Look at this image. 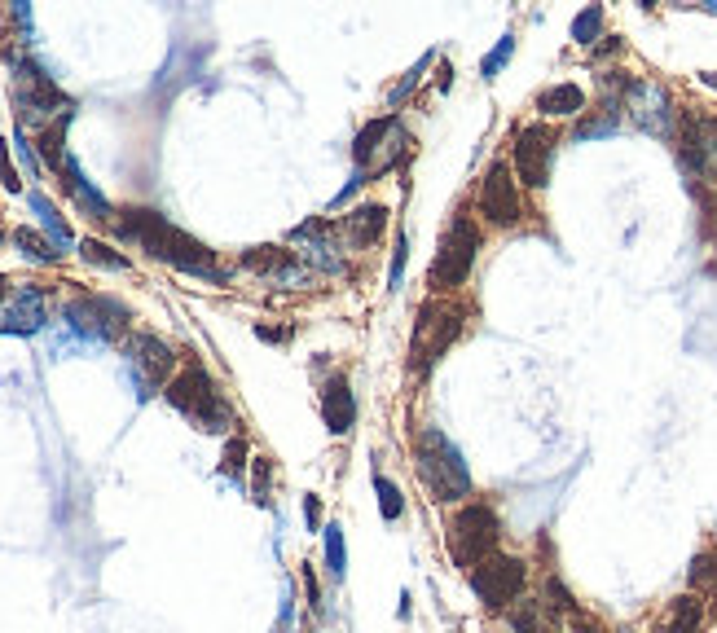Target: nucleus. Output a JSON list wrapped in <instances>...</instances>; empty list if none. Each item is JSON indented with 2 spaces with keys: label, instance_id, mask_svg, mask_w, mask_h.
<instances>
[{
  "label": "nucleus",
  "instance_id": "obj_23",
  "mask_svg": "<svg viewBox=\"0 0 717 633\" xmlns=\"http://www.w3.org/2000/svg\"><path fill=\"white\" fill-rule=\"evenodd\" d=\"M75 251H80V260L88 264V269H102V273H128V269H132L128 255L115 251V247H110V242H102V238H84Z\"/></svg>",
  "mask_w": 717,
  "mask_h": 633
},
{
  "label": "nucleus",
  "instance_id": "obj_37",
  "mask_svg": "<svg viewBox=\"0 0 717 633\" xmlns=\"http://www.w3.org/2000/svg\"><path fill=\"white\" fill-rule=\"evenodd\" d=\"M304 524L313 528V532L326 528V519H322V497H317V493H304Z\"/></svg>",
  "mask_w": 717,
  "mask_h": 633
},
{
  "label": "nucleus",
  "instance_id": "obj_17",
  "mask_svg": "<svg viewBox=\"0 0 717 633\" xmlns=\"http://www.w3.org/2000/svg\"><path fill=\"white\" fill-rule=\"evenodd\" d=\"M388 220H392V211L383 203H361V207H352L348 216L339 220V233H344L348 247L366 251V247H374V242L383 238V233H388Z\"/></svg>",
  "mask_w": 717,
  "mask_h": 633
},
{
  "label": "nucleus",
  "instance_id": "obj_6",
  "mask_svg": "<svg viewBox=\"0 0 717 633\" xmlns=\"http://www.w3.org/2000/svg\"><path fill=\"white\" fill-rule=\"evenodd\" d=\"M476 255H480V225L467 216V211H458L454 220H449L445 238H440V251L432 260V295H454L467 286L471 269H476Z\"/></svg>",
  "mask_w": 717,
  "mask_h": 633
},
{
  "label": "nucleus",
  "instance_id": "obj_42",
  "mask_svg": "<svg viewBox=\"0 0 717 633\" xmlns=\"http://www.w3.org/2000/svg\"><path fill=\"white\" fill-rule=\"evenodd\" d=\"M603 53H621V40H616V36H603V44H599V58H603Z\"/></svg>",
  "mask_w": 717,
  "mask_h": 633
},
{
  "label": "nucleus",
  "instance_id": "obj_44",
  "mask_svg": "<svg viewBox=\"0 0 717 633\" xmlns=\"http://www.w3.org/2000/svg\"><path fill=\"white\" fill-rule=\"evenodd\" d=\"M700 80H704V84H713V88H717V71H704V75H700Z\"/></svg>",
  "mask_w": 717,
  "mask_h": 633
},
{
  "label": "nucleus",
  "instance_id": "obj_11",
  "mask_svg": "<svg viewBox=\"0 0 717 633\" xmlns=\"http://www.w3.org/2000/svg\"><path fill=\"white\" fill-rule=\"evenodd\" d=\"M555 146L559 137L546 124H524L511 137V172L520 176V185L528 190H546L550 168H555Z\"/></svg>",
  "mask_w": 717,
  "mask_h": 633
},
{
  "label": "nucleus",
  "instance_id": "obj_26",
  "mask_svg": "<svg viewBox=\"0 0 717 633\" xmlns=\"http://www.w3.org/2000/svg\"><path fill=\"white\" fill-rule=\"evenodd\" d=\"M322 546H326V572H330V581H344V576H348L344 528H339V524H326V528H322Z\"/></svg>",
  "mask_w": 717,
  "mask_h": 633
},
{
  "label": "nucleus",
  "instance_id": "obj_13",
  "mask_svg": "<svg viewBox=\"0 0 717 633\" xmlns=\"http://www.w3.org/2000/svg\"><path fill=\"white\" fill-rule=\"evenodd\" d=\"M49 321V286L22 282L14 286V299L0 308V335H40Z\"/></svg>",
  "mask_w": 717,
  "mask_h": 633
},
{
  "label": "nucleus",
  "instance_id": "obj_21",
  "mask_svg": "<svg viewBox=\"0 0 717 633\" xmlns=\"http://www.w3.org/2000/svg\"><path fill=\"white\" fill-rule=\"evenodd\" d=\"M700 629H704V598L700 594H678L656 625V633H700Z\"/></svg>",
  "mask_w": 717,
  "mask_h": 633
},
{
  "label": "nucleus",
  "instance_id": "obj_35",
  "mask_svg": "<svg viewBox=\"0 0 717 633\" xmlns=\"http://www.w3.org/2000/svg\"><path fill=\"white\" fill-rule=\"evenodd\" d=\"M432 62H436V53H427V58H423V62H418V66H414V71H410V75H405V80H401V84H396V88H392V97H388V102H392V106H401V102H405V97H410V93H414V88H418V75H423V66H432Z\"/></svg>",
  "mask_w": 717,
  "mask_h": 633
},
{
  "label": "nucleus",
  "instance_id": "obj_8",
  "mask_svg": "<svg viewBox=\"0 0 717 633\" xmlns=\"http://www.w3.org/2000/svg\"><path fill=\"white\" fill-rule=\"evenodd\" d=\"M462 321H467V313H462V308H449L445 295H432L423 308H418V321H414V365H418V374H427L440 357H445V348L462 335Z\"/></svg>",
  "mask_w": 717,
  "mask_h": 633
},
{
  "label": "nucleus",
  "instance_id": "obj_22",
  "mask_svg": "<svg viewBox=\"0 0 717 633\" xmlns=\"http://www.w3.org/2000/svg\"><path fill=\"white\" fill-rule=\"evenodd\" d=\"M71 119H75V110H66V115H58L49 128H40V137H36L40 168H49L53 176H58V168H62L66 154H71V150H66V128H71Z\"/></svg>",
  "mask_w": 717,
  "mask_h": 633
},
{
  "label": "nucleus",
  "instance_id": "obj_29",
  "mask_svg": "<svg viewBox=\"0 0 717 633\" xmlns=\"http://www.w3.org/2000/svg\"><path fill=\"white\" fill-rule=\"evenodd\" d=\"M599 36H603V5L581 9V14L572 18V40H577L581 49H590V44H599Z\"/></svg>",
  "mask_w": 717,
  "mask_h": 633
},
{
  "label": "nucleus",
  "instance_id": "obj_38",
  "mask_svg": "<svg viewBox=\"0 0 717 633\" xmlns=\"http://www.w3.org/2000/svg\"><path fill=\"white\" fill-rule=\"evenodd\" d=\"M251 471H256V484H251V488H256V502L264 506V502H269V497H264V493H269V458H251Z\"/></svg>",
  "mask_w": 717,
  "mask_h": 633
},
{
  "label": "nucleus",
  "instance_id": "obj_32",
  "mask_svg": "<svg viewBox=\"0 0 717 633\" xmlns=\"http://www.w3.org/2000/svg\"><path fill=\"white\" fill-rule=\"evenodd\" d=\"M0 190L22 194V176L14 168V154H9V137H0Z\"/></svg>",
  "mask_w": 717,
  "mask_h": 633
},
{
  "label": "nucleus",
  "instance_id": "obj_9",
  "mask_svg": "<svg viewBox=\"0 0 717 633\" xmlns=\"http://www.w3.org/2000/svg\"><path fill=\"white\" fill-rule=\"evenodd\" d=\"M124 361H128V374H132V383H137L141 401H150L159 387H168L176 379L172 343H163L159 335H150V330H137V335L124 339Z\"/></svg>",
  "mask_w": 717,
  "mask_h": 633
},
{
  "label": "nucleus",
  "instance_id": "obj_16",
  "mask_svg": "<svg viewBox=\"0 0 717 633\" xmlns=\"http://www.w3.org/2000/svg\"><path fill=\"white\" fill-rule=\"evenodd\" d=\"M58 181H62V190L75 198V207H80L88 220H97V225H110V220H115V207H110L106 194L84 176V168H80V159H75V154H66V159H62Z\"/></svg>",
  "mask_w": 717,
  "mask_h": 633
},
{
  "label": "nucleus",
  "instance_id": "obj_4",
  "mask_svg": "<svg viewBox=\"0 0 717 633\" xmlns=\"http://www.w3.org/2000/svg\"><path fill=\"white\" fill-rule=\"evenodd\" d=\"M9 66H14V106H18V128L36 124V128H49L58 115L75 110L71 97H62L58 80L44 71L40 62H31L27 53H14L9 49Z\"/></svg>",
  "mask_w": 717,
  "mask_h": 633
},
{
  "label": "nucleus",
  "instance_id": "obj_18",
  "mask_svg": "<svg viewBox=\"0 0 717 633\" xmlns=\"http://www.w3.org/2000/svg\"><path fill=\"white\" fill-rule=\"evenodd\" d=\"M322 422L330 436H348V431L357 427V396H352L344 374H335V379L322 387Z\"/></svg>",
  "mask_w": 717,
  "mask_h": 633
},
{
  "label": "nucleus",
  "instance_id": "obj_27",
  "mask_svg": "<svg viewBox=\"0 0 717 633\" xmlns=\"http://www.w3.org/2000/svg\"><path fill=\"white\" fill-rule=\"evenodd\" d=\"M374 493H379V510H383V519H388V524H396V519L405 515V493H401V484L388 480L383 471H374Z\"/></svg>",
  "mask_w": 717,
  "mask_h": 633
},
{
  "label": "nucleus",
  "instance_id": "obj_25",
  "mask_svg": "<svg viewBox=\"0 0 717 633\" xmlns=\"http://www.w3.org/2000/svg\"><path fill=\"white\" fill-rule=\"evenodd\" d=\"M9 238H14V247L22 251V260H31V264H58L62 260V251L53 247L40 229H31V225H18Z\"/></svg>",
  "mask_w": 717,
  "mask_h": 633
},
{
  "label": "nucleus",
  "instance_id": "obj_20",
  "mask_svg": "<svg viewBox=\"0 0 717 633\" xmlns=\"http://www.w3.org/2000/svg\"><path fill=\"white\" fill-rule=\"evenodd\" d=\"M27 203H31V211H36V220H40V233H44V238H49L62 255L71 251V247H80V242H75V233H71V225H66V220L58 216V207L49 203V194H44V190H31Z\"/></svg>",
  "mask_w": 717,
  "mask_h": 633
},
{
  "label": "nucleus",
  "instance_id": "obj_34",
  "mask_svg": "<svg viewBox=\"0 0 717 633\" xmlns=\"http://www.w3.org/2000/svg\"><path fill=\"white\" fill-rule=\"evenodd\" d=\"M405 255H410V233H396V251H392V273H388V291H401Z\"/></svg>",
  "mask_w": 717,
  "mask_h": 633
},
{
  "label": "nucleus",
  "instance_id": "obj_7",
  "mask_svg": "<svg viewBox=\"0 0 717 633\" xmlns=\"http://www.w3.org/2000/svg\"><path fill=\"white\" fill-rule=\"evenodd\" d=\"M128 304H119L115 295H75L62 304V326L71 330L84 348L93 343H119L128 335Z\"/></svg>",
  "mask_w": 717,
  "mask_h": 633
},
{
  "label": "nucleus",
  "instance_id": "obj_10",
  "mask_svg": "<svg viewBox=\"0 0 717 633\" xmlns=\"http://www.w3.org/2000/svg\"><path fill=\"white\" fill-rule=\"evenodd\" d=\"M471 590H476V598L489 612H511L528 590V563L498 550L489 563H480V568L471 572Z\"/></svg>",
  "mask_w": 717,
  "mask_h": 633
},
{
  "label": "nucleus",
  "instance_id": "obj_14",
  "mask_svg": "<svg viewBox=\"0 0 717 633\" xmlns=\"http://www.w3.org/2000/svg\"><path fill=\"white\" fill-rule=\"evenodd\" d=\"M242 269L260 273V277H273V282H282V286H308L313 282V269H308L300 255L286 251V247H251V251H242Z\"/></svg>",
  "mask_w": 717,
  "mask_h": 633
},
{
  "label": "nucleus",
  "instance_id": "obj_24",
  "mask_svg": "<svg viewBox=\"0 0 717 633\" xmlns=\"http://www.w3.org/2000/svg\"><path fill=\"white\" fill-rule=\"evenodd\" d=\"M515 633H555V616L546 612V603H537V598H520V603L506 612Z\"/></svg>",
  "mask_w": 717,
  "mask_h": 633
},
{
  "label": "nucleus",
  "instance_id": "obj_40",
  "mask_svg": "<svg viewBox=\"0 0 717 633\" xmlns=\"http://www.w3.org/2000/svg\"><path fill=\"white\" fill-rule=\"evenodd\" d=\"M568 633H603V625H599V620H590V616H572Z\"/></svg>",
  "mask_w": 717,
  "mask_h": 633
},
{
  "label": "nucleus",
  "instance_id": "obj_36",
  "mask_svg": "<svg viewBox=\"0 0 717 633\" xmlns=\"http://www.w3.org/2000/svg\"><path fill=\"white\" fill-rule=\"evenodd\" d=\"M9 146H14V150L22 154V163H27V172H31V176H40V154H36V146L27 141V132L14 128V141H9Z\"/></svg>",
  "mask_w": 717,
  "mask_h": 633
},
{
  "label": "nucleus",
  "instance_id": "obj_43",
  "mask_svg": "<svg viewBox=\"0 0 717 633\" xmlns=\"http://www.w3.org/2000/svg\"><path fill=\"white\" fill-rule=\"evenodd\" d=\"M9 299H14V286H9V277H0V308H5Z\"/></svg>",
  "mask_w": 717,
  "mask_h": 633
},
{
  "label": "nucleus",
  "instance_id": "obj_28",
  "mask_svg": "<svg viewBox=\"0 0 717 633\" xmlns=\"http://www.w3.org/2000/svg\"><path fill=\"white\" fill-rule=\"evenodd\" d=\"M687 581H691V594H700V598L717 590V550L696 554V563H691Z\"/></svg>",
  "mask_w": 717,
  "mask_h": 633
},
{
  "label": "nucleus",
  "instance_id": "obj_2",
  "mask_svg": "<svg viewBox=\"0 0 717 633\" xmlns=\"http://www.w3.org/2000/svg\"><path fill=\"white\" fill-rule=\"evenodd\" d=\"M414 471H418V480H423L427 497H432L436 506H467L471 493H476L458 444L449 440L440 427H418V436H414Z\"/></svg>",
  "mask_w": 717,
  "mask_h": 633
},
{
  "label": "nucleus",
  "instance_id": "obj_1",
  "mask_svg": "<svg viewBox=\"0 0 717 633\" xmlns=\"http://www.w3.org/2000/svg\"><path fill=\"white\" fill-rule=\"evenodd\" d=\"M115 233L124 242H137L141 251L150 255V260H159V264H172L176 273H185V277H203V282H212L220 286L225 282V269L216 264V255L203 247L198 238H190L185 229H176L163 211H150V207H124L119 211V220H115Z\"/></svg>",
  "mask_w": 717,
  "mask_h": 633
},
{
  "label": "nucleus",
  "instance_id": "obj_15",
  "mask_svg": "<svg viewBox=\"0 0 717 633\" xmlns=\"http://www.w3.org/2000/svg\"><path fill=\"white\" fill-rule=\"evenodd\" d=\"M625 110L643 124L647 132H656V137H669L674 141V110H669V97L660 84H647V80H634L630 97H625Z\"/></svg>",
  "mask_w": 717,
  "mask_h": 633
},
{
  "label": "nucleus",
  "instance_id": "obj_3",
  "mask_svg": "<svg viewBox=\"0 0 717 633\" xmlns=\"http://www.w3.org/2000/svg\"><path fill=\"white\" fill-rule=\"evenodd\" d=\"M163 396H168V405L176 414L190 418L198 431H207V436H225V431L234 427V409H229L216 379L198 361H190L185 370H176V379L163 387Z\"/></svg>",
  "mask_w": 717,
  "mask_h": 633
},
{
  "label": "nucleus",
  "instance_id": "obj_30",
  "mask_svg": "<svg viewBox=\"0 0 717 633\" xmlns=\"http://www.w3.org/2000/svg\"><path fill=\"white\" fill-rule=\"evenodd\" d=\"M546 612L555 616V620L559 616H581L577 612V598L568 594V585L559 581V576H546Z\"/></svg>",
  "mask_w": 717,
  "mask_h": 633
},
{
  "label": "nucleus",
  "instance_id": "obj_5",
  "mask_svg": "<svg viewBox=\"0 0 717 633\" xmlns=\"http://www.w3.org/2000/svg\"><path fill=\"white\" fill-rule=\"evenodd\" d=\"M445 541H449V554H454L458 568L476 572L480 563H489L493 554H498V546H502V519H498V510H493L489 502L458 506L454 519H449Z\"/></svg>",
  "mask_w": 717,
  "mask_h": 633
},
{
  "label": "nucleus",
  "instance_id": "obj_45",
  "mask_svg": "<svg viewBox=\"0 0 717 633\" xmlns=\"http://www.w3.org/2000/svg\"><path fill=\"white\" fill-rule=\"evenodd\" d=\"M5 242H9V233H5V229H0V247H5Z\"/></svg>",
  "mask_w": 717,
  "mask_h": 633
},
{
  "label": "nucleus",
  "instance_id": "obj_31",
  "mask_svg": "<svg viewBox=\"0 0 717 633\" xmlns=\"http://www.w3.org/2000/svg\"><path fill=\"white\" fill-rule=\"evenodd\" d=\"M511 53H515V36H502L498 49H493L489 58L480 62V75H484V80H498V71H502L506 62H511Z\"/></svg>",
  "mask_w": 717,
  "mask_h": 633
},
{
  "label": "nucleus",
  "instance_id": "obj_39",
  "mask_svg": "<svg viewBox=\"0 0 717 633\" xmlns=\"http://www.w3.org/2000/svg\"><path fill=\"white\" fill-rule=\"evenodd\" d=\"M304 594H308V607L322 612V585H317V576H313V563H304Z\"/></svg>",
  "mask_w": 717,
  "mask_h": 633
},
{
  "label": "nucleus",
  "instance_id": "obj_19",
  "mask_svg": "<svg viewBox=\"0 0 717 633\" xmlns=\"http://www.w3.org/2000/svg\"><path fill=\"white\" fill-rule=\"evenodd\" d=\"M537 110H542L546 119H572V115H581V110H586V88L572 84V80L550 84V88H542V93H537Z\"/></svg>",
  "mask_w": 717,
  "mask_h": 633
},
{
  "label": "nucleus",
  "instance_id": "obj_12",
  "mask_svg": "<svg viewBox=\"0 0 717 633\" xmlns=\"http://www.w3.org/2000/svg\"><path fill=\"white\" fill-rule=\"evenodd\" d=\"M480 216L498 229H515L524 220V194L511 163H493L480 181Z\"/></svg>",
  "mask_w": 717,
  "mask_h": 633
},
{
  "label": "nucleus",
  "instance_id": "obj_41",
  "mask_svg": "<svg viewBox=\"0 0 717 633\" xmlns=\"http://www.w3.org/2000/svg\"><path fill=\"white\" fill-rule=\"evenodd\" d=\"M436 88H440V93H449V88H454V66H449V62H440V71H436Z\"/></svg>",
  "mask_w": 717,
  "mask_h": 633
},
{
  "label": "nucleus",
  "instance_id": "obj_33",
  "mask_svg": "<svg viewBox=\"0 0 717 633\" xmlns=\"http://www.w3.org/2000/svg\"><path fill=\"white\" fill-rule=\"evenodd\" d=\"M247 453H251V449H247V440L234 436V440L225 444V458H220V471H225V475H242V471H247Z\"/></svg>",
  "mask_w": 717,
  "mask_h": 633
}]
</instances>
